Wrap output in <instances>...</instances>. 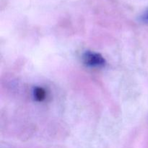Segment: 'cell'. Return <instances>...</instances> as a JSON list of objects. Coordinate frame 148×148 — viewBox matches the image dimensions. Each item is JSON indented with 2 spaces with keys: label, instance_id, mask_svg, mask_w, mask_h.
<instances>
[{
  "label": "cell",
  "instance_id": "6da1fadb",
  "mask_svg": "<svg viewBox=\"0 0 148 148\" xmlns=\"http://www.w3.org/2000/svg\"><path fill=\"white\" fill-rule=\"evenodd\" d=\"M82 62L87 66L92 68H101L106 64L105 58L101 53L90 51L83 53Z\"/></svg>",
  "mask_w": 148,
  "mask_h": 148
},
{
  "label": "cell",
  "instance_id": "7a4b0ae2",
  "mask_svg": "<svg viewBox=\"0 0 148 148\" xmlns=\"http://www.w3.org/2000/svg\"><path fill=\"white\" fill-rule=\"evenodd\" d=\"M46 90L43 88L40 87H36L33 90V97L37 101L41 102L44 101L46 98Z\"/></svg>",
  "mask_w": 148,
  "mask_h": 148
},
{
  "label": "cell",
  "instance_id": "3957f363",
  "mask_svg": "<svg viewBox=\"0 0 148 148\" xmlns=\"http://www.w3.org/2000/svg\"><path fill=\"white\" fill-rule=\"evenodd\" d=\"M141 20H143V22H145V23H148V10H147V11L141 16Z\"/></svg>",
  "mask_w": 148,
  "mask_h": 148
}]
</instances>
